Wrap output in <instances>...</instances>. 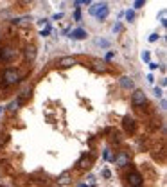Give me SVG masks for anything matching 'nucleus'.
<instances>
[{"label": "nucleus", "mask_w": 167, "mask_h": 187, "mask_svg": "<svg viewBox=\"0 0 167 187\" xmlns=\"http://www.w3.org/2000/svg\"><path fill=\"white\" fill-rule=\"evenodd\" d=\"M18 81H20V74H18L15 68H7V70H4V74H2V83H4V86L18 85Z\"/></svg>", "instance_id": "f257e3e1"}, {"label": "nucleus", "mask_w": 167, "mask_h": 187, "mask_svg": "<svg viewBox=\"0 0 167 187\" xmlns=\"http://www.w3.org/2000/svg\"><path fill=\"white\" fill-rule=\"evenodd\" d=\"M131 103H133V106H144L145 104V94L142 90H135V92L131 94Z\"/></svg>", "instance_id": "f03ea898"}, {"label": "nucleus", "mask_w": 167, "mask_h": 187, "mask_svg": "<svg viewBox=\"0 0 167 187\" xmlns=\"http://www.w3.org/2000/svg\"><path fill=\"white\" fill-rule=\"evenodd\" d=\"M113 162H115L119 167H126V165L130 164V155H128L126 151H119L115 157H113Z\"/></svg>", "instance_id": "7ed1b4c3"}, {"label": "nucleus", "mask_w": 167, "mask_h": 187, "mask_svg": "<svg viewBox=\"0 0 167 187\" xmlns=\"http://www.w3.org/2000/svg\"><path fill=\"white\" fill-rule=\"evenodd\" d=\"M142 174L140 173H137V171H131L130 174H128V184L130 185H133V187H138V185H142Z\"/></svg>", "instance_id": "20e7f679"}, {"label": "nucleus", "mask_w": 167, "mask_h": 187, "mask_svg": "<svg viewBox=\"0 0 167 187\" xmlns=\"http://www.w3.org/2000/svg\"><path fill=\"white\" fill-rule=\"evenodd\" d=\"M15 56H16V50H13L11 47L0 49V59H2V61H11Z\"/></svg>", "instance_id": "39448f33"}, {"label": "nucleus", "mask_w": 167, "mask_h": 187, "mask_svg": "<svg viewBox=\"0 0 167 187\" xmlns=\"http://www.w3.org/2000/svg\"><path fill=\"white\" fill-rule=\"evenodd\" d=\"M122 126H124V129H126V133H135L137 122H135V119H131V117H124Z\"/></svg>", "instance_id": "423d86ee"}, {"label": "nucleus", "mask_w": 167, "mask_h": 187, "mask_svg": "<svg viewBox=\"0 0 167 187\" xmlns=\"http://www.w3.org/2000/svg\"><path fill=\"white\" fill-rule=\"evenodd\" d=\"M77 167H79L81 171H85V169H90L92 167V158L86 157V155H83L79 158V162H77Z\"/></svg>", "instance_id": "0eeeda50"}, {"label": "nucleus", "mask_w": 167, "mask_h": 187, "mask_svg": "<svg viewBox=\"0 0 167 187\" xmlns=\"http://www.w3.org/2000/svg\"><path fill=\"white\" fill-rule=\"evenodd\" d=\"M58 65L61 67V68H70L72 65H76V59H74L72 56H65V58H61V59H59Z\"/></svg>", "instance_id": "6e6552de"}, {"label": "nucleus", "mask_w": 167, "mask_h": 187, "mask_svg": "<svg viewBox=\"0 0 167 187\" xmlns=\"http://www.w3.org/2000/svg\"><path fill=\"white\" fill-rule=\"evenodd\" d=\"M68 184H70V173H61V176L58 178V185H68Z\"/></svg>", "instance_id": "1a4fd4ad"}, {"label": "nucleus", "mask_w": 167, "mask_h": 187, "mask_svg": "<svg viewBox=\"0 0 167 187\" xmlns=\"http://www.w3.org/2000/svg\"><path fill=\"white\" fill-rule=\"evenodd\" d=\"M120 86H122V88H126V90H131L135 85H133L131 78H128V76H122V78H120Z\"/></svg>", "instance_id": "9d476101"}, {"label": "nucleus", "mask_w": 167, "mask_h": 187, "mask_svg": "<svg viewBox=\"0 0 167 187\" xmlns=\"http://www.w3.org/2000/svg\"><path fill=\"white\" fill-rule=\"evenodd\" d=\"M72 38L74 40H83V38H86V31H83V29H74Z\"/></svg>", "instance_id": "9b49d317"}, {"label": "nucleus", "mask_w": 167, "mask_h": 187, "mask_svg": "<svg viewBox=\"0 0 167 187\" xmlns=\"http://www.w3.org/2000/svg\"><path fill=\"white\" fill-rule=\"evenodd\" d=\"M25 58L29 59V61H34V58H36V49L31 45V47H27L25 49Z\"/></svg>", "instance_id": "f8f14e48"}, {"label": "nucleus", "mask_w": 167, "mask_h": 187, "mask_svg": "<svg viewBox=\"0 0 167 187\" xmlns=\"http://www.w3.org/2000/svg\"><path fill=\"white\" fill-rule=\"evenodd\" d=\"M106 6V4H104V2H99V4H94V6L90 7V11H88V13L92 14V16H95V14L99 13V11H101L102 7Z\"/></svg>", "instance_id": "ddd939ff"}, {"label": "nucleus", "mask_w": 167, "mask_h": 187, "mask_svg": "<svg viewBox=\"0 0 167 187\" xmlns=\"http://www.w3.org/2000/svg\"><path fill=\"white\" fill-rule=\"evenodd\" d=\"M20 103H22V99H16V101H13V103H9L7 110L11 112V114H15L16 110H18V106H20Z\"/></svg>", "instance_id": "4468645a"}, {"label": "nucleus", "mask_w": 167, "mask_h": 187, "mask_svg": "<svg viewBox=\"0 0 167 187\" xmlns=\"http://www.w3.org/2000/svg\"><path fill=\"white\" fill-rule=\"evenodd\" d=\"M108 13H110V9H108V6H104L101 9V11H99V13L95 14V16H97V18H99V20H104V18H106V16H108Z\"/></svg>", "instance_id": "2eb2a0df"}, {"label": "nucleus", "mask_w": 167, "mask_h": 187, "mask_svg": "<svg viewBox=\"0 0 167 187\" xmlns=\"http://www.w3.org/2000/svg\"><path fill=\"white\" fill-rule=\"evenodd\" d=\"M27 22H29V18H27V16H23V18H15V20H13V23H15V25H23V23H27Z\"/></svg>", "instance_id": "dca6fc26"}, {"label": "nucleus", "mask_w": 167, "mask_h": 187, "mask_svg": "<svg viewBox=\"0 0 167 187\" xmlns=\"http://www.w3.org/2000/svg\"><path fill=\"white\" fill-rule=\"evenodd\" d=\"M102 157H104V160H110V162H111V160H113V153H111V149H104V155H102Z\"/></svg>", "instance_id": "f3484780"}, {"label": "nucleus", "mask_w": 167, "mask_h": 187, "mask_svg": "<svg viewBox=\"0 0 167 187\" xmlns=\"http://www.w3.org/2000/svg\"><path fill=\"white\" fill-rule=\"evenodd\" d=\"M126 20L128 22L135 20V11H128V13H126Z\"/></svg>", "instance_id": "a211bd4d"}, {"label": "nucleus", "mask_w": 167, "mask_h": 187, "mask_svg": "<svg viewBox=\"0 0 167 187\" xmlns=\"http://www.w3.org/2000/svg\"><path fill=\"white\" fill-rule=\"evenodd\" d=\"M144 4H145V0H135V6H133V7H135V9H140Z\"/></svg>", "instance_id": "6ab92c4d"}, {"label": "nucleus", "mask_w": 167, "mask_h": 187, "mask_svg": "<svg viewBox=\"0 0 167 187\" xmlns=\"http://www.w3.org/2000/svg\"><path fill=\"white\" fill-rule=\"evenodd\" d=\"M160 22H162V25H164V27L167 25V22H165V11H162V13H160Z\"/></svg>", "instance_id": "aec40b11"}, {"label": "nucleus", "mask_w": 167, "mask_h": 187, "mask_svg": "<svg viewBox=\"0 0 167 187\" xmlns=\"http://www.w3.org/2000/svg\"><path fill=\"white\" fill-rule=\"evenodd\" d=\"M97 45H102V47H108V42H106V40H97Z\"/></svg>", "instance_id": "412c9836"}, {"label": "nucleus", "mask_w": 167, "mask_h": 187, "mask_svg": "<svg viewBox=\"0 0 167 187\" xmlns=\"http://www.w3.org/2000/svg\"><path fill=\"white\" fill-rule=\"evenodd\" d=\"M88 184H90V185H95V184H97V182H95V176H88Z\"/></svg>", "instance_id": "4be33fe9"}, {"label": "nucleus", "mask_w": 167, "mask_h": 187, "mask_svg": "<svg viewBox=\"0 0 167 187\" xmlns=\"http://www.w3.org/2000/svg\"><path fill=\"white\" fill-rule=\"evenodd\" d=\"M156 40H158V34H156V33H155V34H151V36H149V42H156Z\"/></svg>", "instance_id": "5701e85b"}, {"label": "nucleus", "mask_w": 167, "mask_h": 187, "mask_svg": "<svg viewBox=\"0 0 167 187\" xmlns=\"http://www.w3.org/2000/svg\"><path fill=\"white\" fill-rule=\"evenodd\" d=\"M49 33H51V27L47 25V27H45L43 31H42V36H47V34H49Z\"/></svg>", "instance_id": "b1692460"}, {"label": "nucleus", "mask_w": 167, "mask_h": 187, "mask_svg": "<svg viewBox=\"0 0 167 187\" xmlns=\"http://www.w3.org/2000/svg\"><path fill=\"white\" fill-rule=\"evenodd\" d=\"M92 0H76V6H79V4H90Z\"/></svg>", "instance_id": "393cba45"}, {"label": "nucleus", "mask_w": 167, "mask_h": 187, "mask_svg": "<svg viewBox=\"0 0 167 187\" xmlns=\"http://www.w3.org/2000/svg\"><path fill=\"white\" fill-rule=\"evenodd\" d=\"M95 70H104V65H101V63H95Z\"/></svg>", "instance_id": "a878e982"}, {"label": "nucleus", "mask_w": 167, "mask_h": 187, "mask_svg": "<svg viewBox=\"0 0 167 187\" xmlns=\"http://www.w3.org/2000/svg\"><path fill=\"white\" fill-rule=\"evenodd\" d=\"M142 59H144V61H149V52H144V54H142Z\"/></svg>", "instance_id": "bb28decb"}, {"label": "nucleus", "mask_w": 167, "mask_h": 187, "mask_svg": "<svg viewBox=\"0 0 167 187\" xmlns=\"http://www.w3.org/2000/svg\"><path fill=\"white\" fill-rule=\"evenodd\" d=\"M149 68H151V70H156V68H158V63H149Z\"/></svg>", "instance_id": "cd10ccee"}, {"label": "nucleus", "mask_w": 167, "mask_h": 187, "mask_svg": "<svg viewBox=\"0 0 167 187\" xmlns=\"http://www.w3.org/2000/svg\"><path fill=\"white\" fill-rule=\"evenodd\" d=\"M74 18H76V20H81V13H79V11H76V13H74Z\"/></svg>", "instance_id": "c85d7f7f"}, {"label": "nucleus", "mask_w": 167, "mask_h": 187, "mask_svg": "<svg viewBox=\"0 0 167 187\" xmlns=\"http://www.w3.org/2000/svg\"><path fill=\"white\" fill-rule=\"evenodd\" d=\"M120 29H122V25H120V23H117L115 27H113V31H115V33H119V31H120Z\"/></svg>", "instance_id": "c756f323"}, {"label": "nucleus", "mask_w": 167, "mask_h": 187, "mask_svg": "<svg viewBox=\"0 0 167 187\" xmlns=\"http://www.w3.org/2000/svg\"><path fill=\"white\" fill-rule=\"evenodd\" d=\"M155 95H156V97H160V95H162V90H160V88H155Z\"/></svg>", "instance_id": "7c9ffc66"}, {"label": "nucleus", "mask_w": 167, "mask_h": 187, "mask_svg": "<svg viewBox=\"0 0 167 187\" xmlns=\"http://www.w3.org/2000/svg\"><path fill=\"white\" fill-rule=\"evenodd\" d=\"M22 2H23V4H27V2H31V0H22Z\"/></svg>", "instance_id": "2f4dec72"}, {"label": "nucleus", "mask_w": 167, "mask_h": 187, "mask_svg": "<svg viewBox=\"0 0 167 187\" xmlns=\"http://www.w3.org/2000/svg\"><path fill=\"white\" fill-rule=\"evenodd\" d=\"M2 112H4V108H2V106H0V114H2Z\"/></svg>", "instance_id": "473e14b6"}]
</instances>
